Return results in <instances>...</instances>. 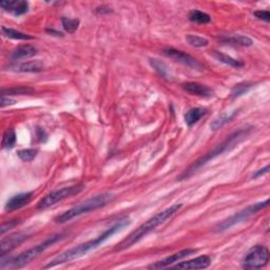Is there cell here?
Segmentation results:
<instances>
[{
	"label": "cell",
	"mask_w": 270,
	"mask_h": 270,
	"mask_svg": "<svg viewBox=\"0 0 270 270\" xmlns=\"http://www.w3.org/2000/svg\"><path fill=\"white\" fill-rule=\"evenodd\" d=\"M130 224H131V219L129 218H122V219H118V222H115L111 227H109L106 231H103L101 236H98L97 237L93 238V240H90L88 242L78 245V246H76V247H73L69 250L65 251V253H63L58 256L55 257L54 260H52L44 268L45 269L53 268L55 266H58V265H61V264L71 262L73 260L77 259V257H81L84 254H87L88 253H90L91 250L100 247L101 244L105 243L107 240H109L110 237H112L114 235H116V233L124 230L126 227H128Z\"/></svg>",
	"instance_id": "6da1fadb"
},
{
	"label": "cell",
	"mask_w": 270,
	"mask_h": 270,
	"mask_svg": "<svg viewBox=\"0 0 270 270\" xmlns=\"http://www.w3.org/2000/svg\"><path fill=\"white\" fill-rule=\"evenodd\" d=\"M253 130V126H246L243 127L241 129H238L236 132L231 133L228 137H226L223 142H220L219 144H218L212 150H210L209 152H207L204 156L200 157L199 159L190 165L187 169H185L183 172L180 174V176L177 177V181L182 182L188 180L191 177L193 174H195L200 169H202L204 167L205 165H207L209 162H211L212 159H214L216 157L224 154L225 152H229L231 151L233 148L242 143L243 140L246 138L248 135L251 133V131Z\"/></svg>",
	"instance_id": "7a4b0ae2"
},
{
	"label": "cell",
	"mask_w": 270,
	"mask_h": 270,
	"mask_svg": "<svg viewBox=\"0 0 270 270\" xmlns=\"http://www.w3.org/2000/svg\"><path fill=\"white\" fill-rule=\"evenodd\" d=\"M183 207L182 204H175L170 206L167 209H165L161 211L159 213L155 214L154 217H152L148 220H146L144 224L137 227L136 229L133 230L130 235H129L125 240H122L118 246L115 247V251H122L126 250L128 248L132 247L133 245L138 243L142 238H144L147 235H149L151 231L156 229L158 226H161L164 224L166 220L169 219L170 218H172L175 213H177L181 208Z\"/></svg>",
	"instance_id": "3957f363"
},
{
	"label": "cell",
	"mask_w": 270,
	"mask_h": 270,
	"mask_svg": "<svg viewBox=\"0 0 270 270\" xmlns=\"http://www.w3.org/2000/svg\"><path fill=\"white\" fill-rule=\"evenodd\" d=\"M66 233H57L47 238L46 241L36 245L35 247L30 248L26 251H23L20 254L16 256H10L5 260V257H1V263H0V268L1 269H18L27 266L33 260L37 259V257L45 253V251L52 247L54 244H56L60 240L66 236Z\"/></svg>",
	"instance_id": "277c9868"
},
{
	"label": "cell",
	"mask_w": 270,
	"mask_h": 270,
	"mask_svg": "<svg viewBox=\"0 0 270 270\" xmlns=\"http://www.w3.org/2000/svg\"><path fill=\"white\" fill-rule=\"evenodd\" d=\"M113 200L114 195L109 192L100 193L95 196H92V198L84 201L81 204H78L75 207L71 208V209L59 214L58 217L55 218V222L59 224L67 223L69 222V220L74 219L75 218L83 216V214L101 209V208L107 206L109 202H111Z\"/></svg>",
	"instance_id": "5b68a950"
},
{
	"label": "cell",
	"mask_w": 270,
	"mask_h": 270,
	"mask_svg": "<svg viewBox=\"0 0 270 270\" xmlns=\"http://www.w3.org/2000/svg\"><path fill=\"white\" fill-rule=\"evenodd\" d=\"M268 206H269V200L268 199L265 200V201H263V202H257L253 205H250V206L245 208V209L238 211L236 214H233V216L229 217L228 219H224L223 222L219 223L216 226V229H214V231L222 232V231H225L227 229H230L231 227H233L236 224H240V223L244 222V220L248 219L249 218L254 216V214L259 213L263 209H265V208H267Z\"/></svg>",
	"instance_id": "8992f818"
},
{
	"label": "cell",
	"mask_w": 270,
	"mask_h": 270,
	"mask_svg": "<svg viewBox=\"0 0 270 270\" xmlns=\"http://www.w3.org/2000/svg\"><path fill=\"white\" fill-rule=\"evenodd\" d=\"M84 188H85L84 185H73L70 187H65V188L58 189V190H55V191L48 193L46 196H44V198L39 201L37 208L40 210L48 209V208L56 205L57 202H59L61 201H64L68 198H71V196L79 194Z\"/></svg>",
	"instance_id": "52a82bcc"
},
{
	"label": "cell",
	"mask_w": 270,
	"mask_h": 270,
	"mask_svg": "<svg viewBox=\"0 0 270 270\" xmlns=\"http://www.w3.org/2000/svg\"><path fill=\"white\" fill-rule=\"evenodd\" d=\"M269 262V250L262 245L251 248L242 262V267L245 269H260L266 266Z\"/></svg>",
	"instance_id": "ba28073f"
},
{
	"label": "cell",
	"mask_w": 270,
	"mask_h": 270,
	"mask_svg": "<svg viewBox=\"0 0 270 270\" xmlns=\"http://www.w3.org/2000/svg\"><path fill=\"white\" fill-rule=\"evenodd\" d=\"M163 53L167 57L173 59L174 61H177V63L191 68V69H193L195 71H199V72L204 71V66H202L198 59L192 57L191 55H189L187 53H184V52H182L180 50H176V49H173V48L164 49Z\"/></svg>",
	"instance_id": "9c48e42d"
},
{
	"label": "cell",
	"mask_w": 270,
	"mask_h": 270,
	"mask_svg": "<svg viewBox=\"0 0 270 270\" xmlns=\"http://www.w3.org/2000/svg\"><path fill=\"white\" fill-rule=\"evenodd\" d=\"M30 236L26 233L22 232H17L10 235L7 237H3L1 242H0V254L1 256H4L5 254L10 253L12 250H14L22 244L24 241H27Z\"/></svg>",
	"instance_id": "30bf717a"
},
{
	"label": "cell",
	"mask_w": 270,
	"mask_h": 270,
	"mask_svg": "<svg viewBox=\"0 0 270 270\" xmlns=\"http://www.w3.org/2000/svg\"><path fill=\"white\" fill-rule=\"evenodd\" d=\"M194 253H196V249H190V248L183 249V250L179 251V253H175L172 255L165 257V259L162 260V261H158V262H155L154 264H151V265L148 268L149 269H156V270L169 268V267L172 266L174 263H177L179 261L185 259V257L191 255Z\"/></svg>",
	"instance_id": "8fae6325"
},
{
	"label": "cell",
	"mask_w": 270,
	"mask_h": 270,
	"mask_svg": "<svg viewBox=\"0 0 270 270\" xmlns=\"http://www.w3.org/2000/svg\"><path fill=\"white\" fill-rule=\"evenodd\" d=\"M211 257L209 255H201L195 257L193 260H189L186 262H181L174 266H171L173 269H205L210 266Z\"/></svg>",
	"instance_id": "7c38bea8"
},
{
	"label": "cell",
	"mask_w": 270,
	"mask_h": 270,
	"mask_svg": "<svg viewBox=\"0 0 270 270\" xmlns=\"http://www.w3.org/2000/svg\"><path fill=\"white\" fill-rule=\"evenodd\" d=\"M33 192H22V193H18L7 202V204L4 206L5 211L8 212H12L20 209V208L24 207L26 205H28L31 199H32Z\"/></svg>",
	"instance_id": "4fadbf2b"
},
{
	"label": "cell",
	"mask_w": 270,
	"mask_h": 270,
	"mask_svg": "<svg viewBox=\"0 0 270 270\" xmlns=\"http://www.w3.org/2000/svg\"><path fill=\"white\" fill-rule=\"evenodd\" d=\"M1 7L5 12L13 14L14 16H21L28 13L29 3L23 0H13V1H1L0 2Z\"/></svg>",
	"instance_id": "5bb4252c"
},
{
	"label": "cell",
	"mask_w": 270,
	"mask_h": 270,
	"mask_svg": "<svg viewBox=\"0 0 270 270\" xmlns=\"http://www.w3.org/2000/svg\"><path fill=\"white\" fill-rule=\"evenodd\" d=\"M45 69V66L38 60L27 61V63L16 64L8 67V70L18 73H38Z\"/></svg>",
	"instance_id": "9a60e30c"
},
{
	"label": "cell",
	"mask_w": 270,
	"mask_h": 270,
	"mask_svg": "<svg viewBox=\"0 0 270 270\" xmlns=\"http://www.w3.org/2000/svg\"><path fill=\"white\" fill-rule=\"evenodd\" d=\"M183 89L189 94L201 97H211L213 95V90L210 87L200 83H186L183 84Z\"/></svg>",
	"instance_id": "2e32d148"
},
{
	"label": "cell",
	"mask_w": 270,
	"mask_h": 270,
	"mask_svg": "<svg viewBox=\"0 0 270 270\" xmlns=\"http://www.w3.org/2000/svg\"><path fill=\"white\" fill-rule=\"evenodd\" d=\"M38 51L34 46L31 45H21L18 46L17 48L14 49V51L11 53L10 57L12 60H21V59H27V58H31L34 57L37 55Z\"/></svg>",
	"instance_id": "e0dca14e"
},
{
	"label": "cell",
	"mask_w": 270,
	"mask_h": 270,
	"mask_svg": "<svg viewBox=\"0 0 270 270\" xmlns=\"http://www.w3.org/2000/svg\"><path fill=\"white\" fill-rule=\"evenodd\" d=\"M208 113V110L204 108H192L188 110L185 114V122L188 127H192L200 121Z\"/></svg>",
	"instance_id": "ac0fdd59"
},
{
	"label": "cell",
	"mask_w": 270,
	"mask_h": 270,
	"mask_svg": "<svg viewBox=\"0 0 270 270\" xmlns=\"http://www.w3.org/2000/svg\"><path fill=\"white\" fill-rule=\"evenodd\" d=\"M237 113H238V110H235V111H231V112L222 113L211 122L210 129L212 131H218L219 129L223 128L226 124H228V122L233 120V118H236Z\"/></svg>",
	"instance_id": "d6986e66"
},
{
	"label": "cell",
	"mask_w": 270,
	"mask_h": 270,
	"mask_svg": "<svg viewBox=\"0 0 270 270\" xmlns=\"http://www.w3.org/2000/svg\"><path fill=\"white\" fill-rule=\"evenodd\" d=\"M220 40L225 42V44L241 46V47H251L253 45V40L244 35L225 36V37H220Z\"/></svg>",
	"instance_id": "ffe728a7"
},
{
	"label": "cell",
	"mask_w": 270,
	"mask_h": 270,
	"mask_svg": "<svg viewBox=\"0 0 270 270\" xmlns=\"http://www.w3.org/2000/svg\"><path fill=\"white\" fill-rule=\"evenodd\" d=\"M212 55H213L214 58L218 59L219 61H220V63H223L225 65H228V66H230L232 68H236V69H240V68H243L245 66V64L243 63V61L233 58V57L229 56V55L224 54L222 52L214 51L212 53Z\"/></svg>",
	"instance_id": "44dd1931"
},
{
	"label": "cell",
	"mask_w": 270,
	"mask_h": 270,
	"mask_svg": "<svg viewBox=\"0 0 270 270\" xmlns=\"http://www.w3.org/2000/svg\"><path fill=\"white\" fill-rule=\"evenodd\" d=\"M150 65L152 66L153 69H154L159 76H162L163 78L168 79L171 77V72L169 70L168 66L166 65L164 61L156 59V58H150Z\"/></svg>",
	"instance_id": "7402d4cb"
},
{
	"label": "cell",
	"mask_w": 270,
	"mask_h": 270,
	"mask_svg": "<svg viewBox=\"0 0 270 270\" xmlns=\"http://www.w3.org/2000/svg\"><path fill=\"white\" fill-rule=\"evenodd\" d=\"M189 20L198 24H207L211 21L210 15H208L205 12H202L199 10H192L188 14Z\"/></svg>",
	"instance_id": "603a6c76"
},
{
	"label": "cell",
	"mask_w": 270,
	"mask_h": 270,
	"mask_svg": "<svg viewBox=\"0 0 270 270\" xmlns=\"http://www.w3.org/2000/svg\"><path fill=\"white\" fill-rule=\"evenodd\" d=\"M2 31V34L4 36H7V37L11 38V39H15V40H31L33 39L34 37L32 36H30L26 33H22L20 31H17L15 29H12V28H7V27H2L1 28Z\"/></svg>",
	"instance_id": "cb8c5ba5"
},
{
	"label": "cell",
	"mask_w": 270,
	"mask_h": 270,
	"mask_svg": "<svg viewBox=\"0 0 270 270\" xmlns=\"http://www.w3.org/2000/svg\"><path fill=\"white\" fill-rule=\"evenodd\" d=\"M35 92L34 89L29 87H12V88H4L1 90L2 96H11V95H30Z\"/></svg>",
	"instance_id": "d4e9b609"
},
{
	"label": "cell",
	"mask_w": 270,
	"mask_h": 270,
	"mask_svg": "<svg viewBox=\"0 0 270 270\" xmlns=\"http://www.w3.org/2000/svg\"><path fill=\"white\" fill-rule=\"evenodd\" d=\"M16 133L13 129H8L7 131L3 133L2 136V148L3 149H12L16 144Z\"/></svg>",
	"instance_id": "484cf974"
},
{
	"label": "cell",
	"mask_w": 270,
	"mask_h": 270,
	"mask_svg": "<svg viewBox=\"0 0 270 270\" xmlns=\"http://www.w3.org/2000/svg\"><path fill=\"white\" fill-rule=\"evenodd\" d=\"M61 24H63V28L65 29L66 32L69 34L75 33L78 27H79V20L78 19H71V18L68 17H61Z\"/></svg>",
	"instance_id": "4316f807"
},
{
	"label": "cell",
	"mask_w": 270,
	"mask_h": 270,
	"mask_svg": "<svg viewBox=\"0 0 270 270\" xmlns=\"http://www.w3.org/2000/svg\"><path fill=\"white\" fill-rule=\"evenodd\" d=\"M186 40L190 46H192L194 48H205L209 45V40L208 39L201 37V36L191 35V34L186 36Z\"/></svg>",
	"instance_id": "83f0119b"
},
{
	"label": "cell",
	"mask_w": 270,
	"mask_h": 270,
	"mask_svg": "<svg viewBox=\"0 0 270 270\" xmlns=\"http://www.w3.org/2000/svg\"><path fill=\"white\" fill-rule=\"evenodd\" d=\"M251 88H253V84H248V83L237 84L235 85V87L232 88V90H231V96L233 98L240 97V96H242L244 94H246Z\"/></svg>",
	"instance_id": "f1b7e54d"
},
{
	"label": "cell",
	"mask_w": 270,
	"mask_h": 270,
	"mask_svg": "<svg viewBox=\"0 0 270 270\" xmlns=\"http://www.w3.org/2000/svg\"><path fill=\"white\" fill-rule=\"evenodd\" d=\"M38 150L36 149H22L17 152V155L23 162H31L37 155Z\"/></svg>",
	"instance_id": "f546056e"
},
{
	"label": "cell",
	"mask_w": 270,
	"mask_h": 270,
	"mask_svg": "<svg viewBox=\"0 0 270 270\" xmlns=\"http://www.w3.org/2000/svg\"><path fill=\"white\" fill-rule=\"evenodd\" d=\"M19 223H20L19 219H11V220H9V222H7V223H3L2 226H1V229H0V233H1V235H4V233L7 232L8 230L14 228V227L17 226Z\"/></svg>",
	"instance_id": "4dcf8cb0"
},
{
	"label": "cell",
	"mask_w": 270,
	"mask_h": 270,
	"mask_svg": "<svg viewBox=\"0 0 270 270\" xmlns=\"http://www.w3.org/2000/svg\"><path fill=\"white\" fill-rule=\"evenodd\" d=\"M253 14L257 18V19L263 20V21H265V22H269L270 21V13H269V11H267V10L255 11Z\"/></svg>",
	"instance_id": "1f68e13d"
},
{
	"label": "cell",
	"mask_w": 270,
	"mask_h": 270,
	"mask_svg": "<svg viewBox=\"0 0 270 270\" xmlns=\"http://www.w3.org/2000/svg\"><path fill=\"white\" fill-rule=\"evenodd\" d=\"M36 136L39 143H45L48 138V135L42 128H36Z\"/></svg>",
	"instance_id": "d6a6232c"
},
{
	"label": "cell",
	"mask_w": 270,
	"mask_h": 270,
	"mask_svg": "<svg viewBox=\"0 0 270 270\" xmlns=\"http://www.w3.org/2000/svg\"><path fill=\"white\" fill-rule=\"evenodd\" d=\"M14 103H16V101H15L14 100H11L10 97L2 96V97H1V101H0V107L4 108V107H7V106L14 105Z\"/></svg>",
	"instance_id": "836d02e7"
},
{
	"label": "cell",
	"mask_w": 270,
	"mask_h": 270,
	"mask_svg": "<svg viewBox=\"0 0 270 270\" xmlns=\"http://www.w3.org/2000/svg\"><path fill=\"white\" fill-rule=\"evenodd\" d=\"M269 165H267L266 167H264V168H262V169H260L259 171H256V172L253 174V179H257V177H261V176H263V175H265L266 173H268L269 172Z\"/></svg>",
	"instance_id": "e575fe53"
},
{
	"label": "cell",
	"mask_w": 270,
	"mask_h": 270,
	"mask_svg": "<svg viewBox=\"0 0 270 270\" xmlns=\"http://www.w3.org/2000/svg\"><path fill=\"white\" fill-rule=\"evenodd\" d=\"M47 33H50V35H55V36H64V34L61 32H58V31H55L53 29H47Z\"/></svg>",
	"instance_id": "d590c367"
}]
</instances>
